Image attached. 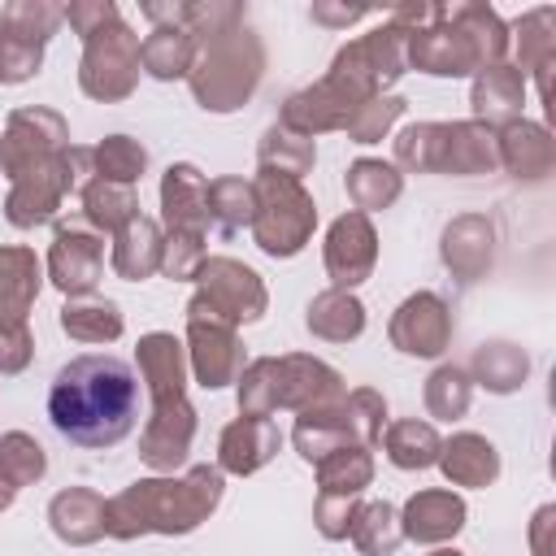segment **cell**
<instances>
[{
    "label": "cell",
    "mask_w": 556,
    "mask_h": 556,
    "mask_svg": "<svg viewBox=\"0 0 556 556\" xmlns=\"http://www.w3.org/2000/svg\"><path fill=\"white\" fill-rule=\"evenodd\" d=\"M48 417L78 447H117L139 417V378L117 356H74L48 387Z\"/></svg>",
    "instance_id": "1"
},
{
    "label": "cell",
    "mask_w": 556,
    "mask_h": 556,
    "mask_svg": "<svg viewBox=\"0 0 556 556\" xmlns=\"http://www.w3.org/2000/svg\"><path fill=\"white\" fill-rule=\"evenodd\" d=\"M226 495V473L217 465H191L182 473H152L130 486H122L104 504V534L117 543L143 539V534H191L200 530Z\"/></svg>",
    "instance_id": "2"
},
{
    "label": "cell",
    "mask_w": 556,
    "mask_h": 556,
    "mask_svg": "<svg viewBox=\"0 0 556 556\" xmlns=\"http://www.w3.org/2000/svg\"><path fill=\"white\" fill-rule=\"evenodd\" d=\"M508 22L491 4H434L430 22L408 35V70L430 78H473L478 70L508 61Z\"/></svg>",
    "instance_id": "3"
},
{
    "label": "cell",
    "mask_w": 556,
    "mask_h": 556,
    "mask_svg": "<svg viewBox=\"0 0 556 556\" xmlns=\"http://www.w3.org/2000/svg\"><path fill=\"white\" fill-rule=\"evenodd\" d=\"M343 395H348L343 374L308 352L256 356L235 378V400H239V413H248V417H274L278 408L308 413V408L334 404Z\"/></svg>",
    "instance_id": "4"
},
{
    "label": "cell",
    "mask_w": 556,
    "mask_h": 556,
    "mask_svg": "<svg viewBox=\"0 0 556 556\" xmlns=\"http://www.w3.org/2000/svg\"><path fill=\"white\" fill-rule=\"evenodd\" d=\"M430 9L434 4H426V0H408V4L387 9L374 30L348 39L334 52V61H330L326 74L339 78V83H348L365 100L387 96L404 78V70H408V35L430 22Z\"/></svg>",
    "instance_id": "5"
},
{
    "label": "cell",
    "mask_w": 556,
    "mask_h": 556,
    "mask_svg": "<svg viewBox=\"0 0 556 556\" xmlns=\"http://www.w3.org/2000/svg\"><path fill=\"white\" fill-rule=\"evenodd\" d=\"M261 78H265V43L248 22H239L195 43L187 87L204 113H235L256 96Z\"/></svg>",
    "instance_id": "6"
},
{
    "label": "cell",
    "mask_w": 556,
    "mask_h": 556,
    "mask_svg": "<svg viewBox=\"0 0 556 556\" xmlns=\"http://www.w3.org/2000/svg\"><path fill=\"white\" fill-rule=\"evenodd\" d=\"M400 174H456L478 178L500 169L495 130L465 117V122H413L395 135V161Z\"/></svg>",
    "instance_id": "7"
},
{
    "label": "cell",
    "mask_w": 556,
    "mask_h": 556,
    "mask_svg": "<svg viewBox=\"0 0 556 556\" xmlns=\"http://www.w3.org/2000/svg\"><path fill=\"white\" fill-rule=\"evenodd\" d=\"M382 426H387V400H382V391L356 387V391H348L334 404L295 413L291 443H295V452L308 465H317L321 456H330L339 447H374L382 439Z\"/></svg>",
    "instance_id": "8"
},
{
    "label": "cell",
    "mask_w": 556,
    "mask_h": 556,
    "mask_svg": "<svg viewBox=\"0 0 556 556\" xmlns=\"http://www.w3.org/2000/svg\"><path fill=\"white\" fill-rule=\"evenodd\" d=\"M91 178H96L91 148L70 143L61 156H52V161H43V165H35L30 174H22V178L9 182L4 222H9L13 230L48 226V222L61 213V200H65V195H78Z\"/></svg>",
    "instance_id": "9"
},
{
    "label": "cell",
    "mask_w": 556,
    "mask_h": 556,
    "mask_svg": "<svg viewBox=\"0 0 556 556\" xmlns=\"http://www.w3.org/2000/svg\"><path fill=\"white\" fill-rule=\"evenodd\" d=\"M252 182H256L252 243L274 261L300 256L317 230V204H313L308 187L295 178H278V174H256Z\"/></svg>",
    "instance_id": "10"
},
{
    "label": "cell",
    "mask_w": 556,
    "mask_h": 556,
    "mask_svg": "<svg viewBox=\"0 0 556 556\" xmlns=\"http://www.w3.org/2000/svg\"><path fill=\"white\" fill-rule=\"evenodd\" d=\"M265 308H269V291L252 265H243L235 256H208L195 274V291L182 313L208 317L222 326H248V321H261Z\"/></svg>",
    "instance_id": "11"
},
{
    "label": "cell",
    "mask_w": 556,
    "mask_h": 556,
    "mask_svg": "<svg viewBox=\"0 0 556 556\" xmlns=\"http://www.w3.org/2000/svg\"><path fill=\"white\" fill-rule=\"evenodd\" d=\"M139 35L126 26V17H109L91 35H83V61H78V87L83 96L100 104L130 100L139 87Z\"/></svg>",
    "instance_id": "12"
},
{
    "label": "cell",
    "mask_w": 556,
    "mask_h": 556,
    "mask_svg": "<svg viewBox=\"0 0 556 556\" xmlns=\"http://www.w3.org/2000/svg\"><path fill=\"white\" fill-rule=\"evenodd\" d=\"M65 148H70V122L56 109L22 104L4 117V130H0V174L13 182L35 165L61 156Z\"/></svg>",
    "instance_id": "13"
},
{
    "label": "cell",
    "mask_w": 556,
    "mask_h": 556,
    "mask_svg": "<svg viewBox=\"0 0 556 556\" xmlns=\"http://www.w3.org/2000/svg\"><path fill=\"white\" fill-rule=\"evenodd\" d=\"M387 339L395 352L417 361H439L452 348V308L434 291H413L395 304L387 321Z\"/></svg>",
    "instance_id": "14"
},
{
    "label": "cell",
    "mask_w": 556,
    "mask_h": 556,
    "mask_svg": "<svg viewBox=\"0 0 556 556\" xmlns=\"http://www.w3.org/2000/svg\"><path fill=\"white\" fill-rule=\"evenodd\" d=\"M321 265L334 291H356L374 265H378V230L365 213L348 208L326 226V243H321Z\"/></svg>",
    "instance_id": "15"
},
{
    "label": "cell",
    "mask_w": 556,
    "mask_h": 556,
    "mask_svg": "<svg viewBox=\"0 0 556 556\" xmlns=\"http://www.w3.org/2000/svg\"><path fill=\"white\" fill-rule=\"evenodd\" d=\"M43 278L65 295H96L100 278H104V239L91 226H61L52 235L48 261H43Z\"/></svg>",
    "instance_id": "16"
},
{
    "label": "cell",
    "mask_w": 556,
    "mask_h": 556,
    "mask_svg": "<svg viewBox=\"0 0 556 556\" xmlns=\"http://www.w3.org/2000/svg\"><path fill=\"white\" fill-rule=\"evenodd\" d=\"M361 104H365V96H356L348 83L321 74L313 87H300V91H291L282 100L278 126H287V130H295L304 139H317L326 130H343Z\"/></svg>",
    "instance_id": "17"
},
{
    "label": "cell",
    "mask_w": 556,
    "mask_h": 556,
    "mask_svg": "<svg viewBox=\"0 0 556 556\" xmlns=\"http://www.w3.org/2000/svg\"><path fill=\"white\" fill-rule=\"evenodd\" d=\"M195 426H200V413H195V404L187 395L152 404V413H148V421L139 430V460L152 473L182 469L187 456H191V443H195Z\"/></svg>",
    "instance_id": "18"
},
{
    "label": "cell",
    "mask_w": 556,
    "mask_h": 556,
    "mask_svg": "<svg viewBox=\"0 0 556 556\" xmlns=\"http://www.w3.org/2000/svg\"><path fill=\"white\" fill-rule=\"evenodd\" d=\"M187 369L204 391H222L243 374V339L235 326L208 321V317H187Z\"/></svg>",
    "instance_id": "19"
},
{
    "label": "cell",
    "mask_w": 556,
    "mask_h": 556,
    "mask_svg": "<svg viewBox=\"0 0 556 556\" xmlns=\"http://www.w3.org/2000/svg\"><path fill=\"white\" fill-rule=\"evenodd\" d=\"M439 261L460 287L482 282L491 274V265H495V222L486 213L452 217L443 226V235H439Z\"/></svg>",
    "instance_id": "20"
},
{
    "label": "cell",
    "mask_w": 556,
    "mask_h": 556,
    "mask_svg": "<svg viewBox=\"0 0 556 556\" xmlns=\"http://www.w3.org/2000/svg\"><path fill=\"white\" fill-rule=\"evenodd\" d=\"M465 517H469V508H465V500L456 491L426 486V491L404 500L400 530H404V539H413L421 547H439V543H452L465 530Z\"/></svg>",
    "instance_id": "21"
},
{
    "label": "cell",
    "mask_w": 556,
    "mask_h": 556,
    "mask_svg": "<svg viewBox=\"0 0 556 556\" xmlns=\"http://www.w3.org/2000/svg\"><path fill=\"white\" fill-rule=\"evenodd\" d=\"M495 148H500V169L513 174L517 182H543L556 169V139L543 122L517 117V122L500 126Z\"/></svg>",
    "instance_id": "22"
},
{
    "label": "cell",
    "mask_w": 556,
    "mask_h": 556,
    "mask_svg": "<svg viewBox=\"0 0 556 556\" xmlns=\"http://www.w3.org/2000/svg\"><path fill=\"white\" fill-rule=\"evenodd\" d=\"M135 365H139V382L148 391L152 404L178 400L187 395V348L182 339H174L169 330H148L135 343Z\"/></svg>",
    "instance_id": "23"
},
{
    "label": "cell",
    "mask_w": 556,
    "mask_h": 556,
    "mask_svg": "<svg viewBox=\"0 0 556 556\" xmlns=\"http://www.w3.org/2000/svg\"><path fill=\"white\" fill-rule=\"evenodd\" d=\"M282 447V430L269 417H248L239 413L235 421H226L222 439H217V469L248 478L256 469H265Z\"/></svg>",
    "instance_id": "24"
},
{
    "label": "cell",
    "mask_w": 556,
    "mask_h": 556,
    "mask_svg": "<svg viewBox=\"0 0 556 556\" xmlns=\"http://www.w3.org/2000/svg\"><path fill=\"white\" fill-rule=\"evenodd\" d=\"M161 222L174 235L208 230V178L191 161H174L161 174Z\"/></svg>",
    "instance_id": "25"
},
{
    "label": "cell",
    "mask_w": 556,
    "mask_h": 556,
    "mask_svg": "<svg viewBox=\"0 0 556 556\" xmlns=\"http://www.w3.org/2000/svg\"><path fill=\"white\" fill-rule=\"evenodd\" d=\"M508 39L517 43V70L526 78H534L539 100L547 104L552 100V65H556V9H547V4L526 9L508 26Z\"/></svg>",
    "instance_id": "26"
},
{
    "label": "cell",
    "mask_w": 556,
    "mask_h": 556,
    "mask_svg": "<svg viewBox=\"0 0 556 556\" xmlns=\"http://www.w3.org/2000/svg\"><path fill=\"white\" fill-rule=\"evenodd\" d=\"M469 109H473V122H482L491 130L517 122L521 109H526V74L513 61L478 70L473 87H469Z\"/></svg>",
    "instance_id": "27"
},
{
    "label": "cell",
    "mask_w": 556,
    "mask_h": 556,
    "mask_svg": "<svg viewBox=\"0 0 556 556\" xmlns=\"http://www.w3.org/2000/svg\"><path fill=\"white\" fill-rule=\"evenodd\" d=\"M43 291V261L26 243H0V326H22Z\"/></svg>",
    "instance_id": "28"
},
{
    "label": "cell",
    "mask_w": 556,
    "mask_h": 556,
    "mask_svg": "<svg viewBox=\"0 0 556 556\" xmlns=\"http://www.w3.org/2000/svg\"><path fill=\"white\" fill-rule=\"evenodd\" d=\"M104 495L91 486H65L48 500V526L70 547H91L104 539Z\"/></svg>",
    "instance_id": "29"
},
{
    "label": "cell",
    "mask_w": 556,
    "mask_h": 556,
    "mask_svg": "<svg viewBox=\"0 0 556 556\" xmlns=\"http://www.w3.org/2000/svg\"><path fill=\"white\" fill-rule=\"evenodd\" d=\"M439 469H443V478L452 486L482 491V486H491L500 478V447L478 430H456L439 447Z\"/></svg>",
    "instance_id": "30"
},
{
    "label": "cell",
    "mask_w": 556,
    "mask_h": 556,
    "mask_svg": "<svg viewBox=\"0 0 556 556\" xmlns=\"http://www.w3.org/2000/svg\"><path fill=\"white\" fill-rule=\"evenodd\" d=\"M161 243H165L161 222H152L148 213H135L122 230H113V248H109L113 274L126 282H143L161 274Z\"/></svg>",
    "instance_id": "31"
},
{
    "label": "cell",
    "mask_w": 556,
    "mask_h": 556,
    "mask_svg": "<svg viewBox=\"0 0 556 556\" xmlns=\"http://www.w3.org/2000/svg\"><path fill=\"white\" fill-rule=\"evenodd\" d=\"M465 374H469L473 387H482L491 395H513L530 378V356H526V348H517L508 339H486V343L473 348Z\"/></svg>",
    "instance_id": "32"
},
{
    "label": "cell",
    "mask_w": 556,
    "mask_h": 556,
    "mask_svg": "<svg viewBox=\"0 0 556 556\" xmlns=\"http://www.w3.org/2000/svg\"><path fill=\"white\" fill-rule=\"evenodd\" d=\"M365 304L356 300V291H317L304 308V326L313 339H326V343H352L365 334Z\"/></svg>",
    "instance_id": "33"
},
{
    "label": "cell",
    "mask_w": 556,
    "mask_h": 556,
    "mask_svg": "<svg viewBox=\"0 0 556 556\" xmlns=\"http://www.w3.org/2000/svg\"><path fill=\"white\" fill-rule=\"evenodd\" d=\"M343 187H348L352 208L369 217V213L391 208V204L400 200V191H404V174H400L391 161H382V156H361V161L348 165Z\"/></svg>",
    "instance_id": "34"
},
{
    "label": "cell",
    "mask_w": 556,
    "mask_h": 556,
    "mask_svg": "<svg viewBox=\"0 0 556 556\" xmlns=\"http://www.w3.org/2000/svg\"><path fill=\"white\" fill-rule=\"evenodd\" d=\"M61 330L74 339V343H117L122 330H126V317L113 300L104 295H78V300H65L61 313H56Z\"/></svg>",
    "instance_id": "35"
},
{
    "label": "cell",
    "mask_w": 556,
    "mask_h": 556,
    "mask_svg": "<svg viewBox=\"0 0 556 556\" xmlns=\"http://www.w3.org/2000/svg\"><path fill=\"white\" fill-rule=\"evenodd\" d=\"M439 430L430 421H417V417H400L391 426H382V452L395 469L404 473H421V469H434L439 465Z\"/></svg>",
    "instance_id": "36"
},
{
    "label": "cell",
    "mask_w": 556,
    "mask_h": 556,
    "mask_svg": "<svg viewBox=\"0 0 556 556\" xmlns=\"http://www.w3.org/2000/svg\"><path fill=\"white\" fill-rule=\"evenodd\" d=\"M191 61H195V39L182 26H152L139 39V65L156 83L187 78L191 74Z\"/></svg>",
    "instance_id": "37"
},
{
    "label": "cell",
    "mask_w": 556,
    "mask_h": 556,
    "mask_svg": "<svg viewBox=\"0 0 556 556\" xmlns=\"http://www.w3.org/2000/svg\"><path fill=\"white\" fill-rule=\"evenodd\" d=\"M313 165H317V143L278 122L256 143V174H278V178L304 182V174H313Z\"/></svg>",
    "instance_id": "38"
},
{
    "label": "cell",
    "mask_w": 556,
    "mask_h": 556,
    "mask_svg": "<svg viewBox=\"0 0 556 556\" xmlns=\"http://www.w3.org/2000/svg\"><path fill=\"white\" fill-rule=\"evenodd\" d=\"M83 222L96 230V235H113L122 230L135 213H139V195L135 187H122V182H104V178H91L83 191Z\"/></svg>",
    "instance_id": "39"
},
{
    "label": "cell",
    "mask_w": 556,
    "mask_h": 556,
    "mask_svg": "<svg viewBox=\"0 0 556 556\" xmlns=\"http://www.w3.org/2000/svg\"><path fill=\"white\" fill-rule=\"evenodd\" d=\"M256 217V182L239 178V174H222L208 178V222L226 235L235 230H252Z\"/></svg>",
    "instance_id": "40"
},
{
    "label": "cell",
    "mask_w": 556,
    "mask_h": 556,
    "mask_svg": "<svg viewBox=\"0 0 556 556\" xmlns=\"http://www.w3.org/2000/svg\"><path fill=\"white\" fill-rule=\"evenodd\" d=\"M348 539H352V547H356L361 556H395V547L404 543L400 513H395L387 500H361Z\"/></svg>",
    "instance_id": "41"
},
{
    "label": "cell",
    "mask_w": 556,
    "mask_h": 556,
    "mask_svg": "<svg viewBox=\"0 0 556 556\" xmlns=\"http://www.w3.org/2000/svg\"><path fill=\"white\" fill-rule=\"evenodd\" d=\"M313 469L321 495H365V486L374 482V447H339Z\"/></svg>",
    "instance_id": "42"
},
{
    "label": "cell",
    "mask_w": 556,
    "mask_h": 556,
    "mask_svg": "<svg viewBox=\"0 0 556 556\" xmlns=\"http://www.w3.org/2000/svg\"><path fill=\"white\" fill-rule=\"evenodd\" d=\"M421 400H426V413L434 421H460L469 413V400H473V382H469L465 365H456V361L434 365L426 387H421Z\"/></svg>",
    "instance_id": "43"
},
{
    "label": "cell",
    "mask_w": 556,
    "mask_h": 556,
    "mask_svg": "<svg viewBox=\"0 0 556 556\" xmlns=\"http://www.w3.org/2000/svg\"><path fill=\"white\" fill-rule=\"evenodd\" d=\"M43 473H48L43 443L26 430H4L0 434V482L9 491H22V486H35Z\"/></svg>",
    "instance_id": "44"
},
{
    "label": "cell",
    "mask_w": 556,
    "mask_h": 556,
    "mask_svg": "<svg viewBox=\"0 0 556 556\" xmlns=\"http://www.w3.org/2000/svg\"><path fill=\"white\" fill-rule=\"evenodd\" d=\"M91 165H96V178L135 187L148 174V148L139 139H130V135H104L91 148Z\"/></svg>",
    "instance_id": "45"
},
{
    "label": "cell",
    "mask_w": 556,
    "mask_h": 556,
    "mask_svg": "<svg viewBox=\"0 0 556 556\" xmlns=\"http://www.w3.org/2000/svg\"><path fill=\"white\" fill-rule=\"evenodd\" d=\"M404 109H408V100L395 96V91L374 96V100H365V104L352 113V122H348L343 130H348L352 143H382V139L391 135V126L404 117Z\"/></svg>",
    "instance_id": "46"
},
{
    "label": "cell",
    "mask_w": 556,
    "mask_h": 556,
    "mask_svg": "<svg viewBox=\"0 0 556 556\" xmlns=\"http://www.w3.org/2000/svg\"><path fill=\"white\" fill-rule=\"evenodd\" d=\"M43 48H48V43L26 39V35L0 26V87L30 83V78L43 70Z\"/></svg>",
    "instance_id": "47"
},
{
    "label": "cell",
    "mask_w": 556,
    "mask_h": 556,
    "mask_svg": "<svg viewBox=\"0 0 556 556\" xmlns=\"http://www.w3.org/2000/svg\"><path fill=\"white\" fill-rule=\"evenodd\" d=\"M61 22H65V13H61V4H52V0H9V4L0 9V26L26 35V39H39V43H48Z\"/></svg>",
    "instance_id": "48"
},
{
    "label": "cell",
    "mask_w": 556,
    "mask_h": 556,
    "mask_svg": "<svg viewBox=\"0 0 556 556\" xmlns=\"http://www.w3.org/2000/svg\"><path fill=\"white\" fill-rule=\"evenodd\" d=\"M208 261V248H204V235H174L165 230V243H161V274L169 282H195L200 265Z\"/></svg>",
    "instance_id": "49"
},
{
    "label": "cell",
    "mask_w": 556,
    "mask_h": 556,
    "mask_svg": "<svg viewBox=\"0 0 556 556\" xmlns=\"http://www.w3.org/2000/svg\"><path fill=\"white\" fill-rule=\"evenodd\" d=\"M356 508H361V495H321V491H317V500H313V521H317V534H321V539H330V543L348 539Z\"/></svg>",
    "instance_id": "50"
},
{
    "label": "cell",
    "mask_w": 556,
    "mask_h": 556,
    "mask_svg": "<svg viewBox=\"0 0 556 556\" xmlns=\"http://www.w3.org/2000/svg\"><path fill=\"white\" fill-rule=\"evenodd\" d=\"M30 361H35L30 321H22V326H0V374L13 378V374H22Z\"/></svg>",
    "instance_id": "51"
},
{
    "label": "cell",
    "mask_w": 556,
    "mask_h": 556,
    "mask_svg": "<svg viewBox=\"0 0 556 556\" xmlns=\"http://www.w3.org/2000/svg\"><path fill=\"white\" fill-rule=\"evenodd\" d=\"M61 13H65V22H70V30L83 39V35H91L96 26H104L109 17H117L122 9H117L113 0H70Z\"/></svg>",
    "instance_id": "52"
},
{
    "label": "cell",
    "mask_w": 556,
    "mask_h": 556,
    "mask_svg": "<svg viewBox=\"0 0 556 556\" xmlns=\"http://www.w3.org/2000/svg\"><path fill=\"white\" fill-rule=\"evenodd\" d=\"M308 13H313V22H321V26H343V30H348L352 22L369 17L374 9H365V4H352V9H348V4H326V0H321V4H313Z\"/></svg>",
    "instance_id": "53"
},
{
    "label": "cell",
    "mask_w": 556,
    "mask_h": 556,
    "mask_svg": "<svg viewBox=\"0 0 556 556\" xmlns=\"http://www.w3.org/2000/svg\"><path fill=\"white\" fill-rule=\"evenodd\" d=\"M552 517H556V508H552V504H543V508L534 513V521H530V552H534V556H552V552H547Z\"/></svg>",
    "instance_id": "54"
},
{
    "label": "cell",
    "mask_w": 556,
    "mask_h": 556,
    "mask_svg": "<svg viewBox=\"0 0 556 556\" xmlns=\"http://www.w3.org/2000/svg\"><path fill=\"white\" fill-rule=\"evenodd\" d=\"M13 495H17V491H9V486L0 482V513H9V504H13Z\"/></svg>",
    "instance_id": "55"
},
{
    "label": "cell",
    "mask_w": 556,
    "mask_h": 556,
    "mask_svg": "<svg viewBox=\"0 0 556 556\" xmlns=\"http://www.w3.org/2000/svg\"><path fill=\"white\" fill-rule=\"evenodd\" d=\"M430 556H465V552H456V547H434Z\"/></svg>",
    "instance_id": "56"
}]
</instances>
